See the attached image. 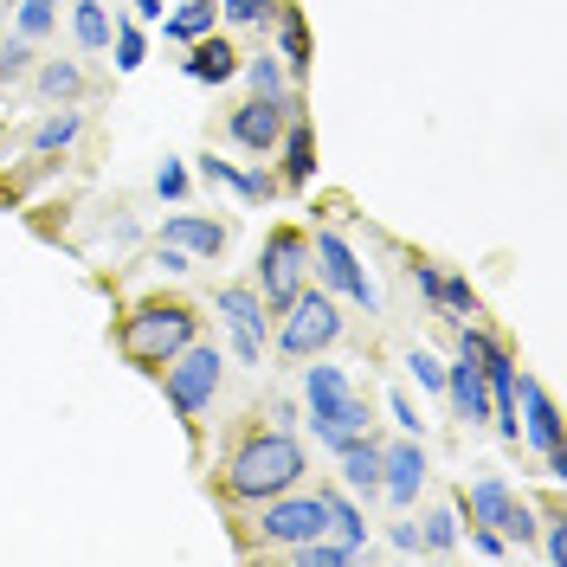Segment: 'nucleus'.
<instances>
[{
    "mask_svg": "<svg viewBox=\"0 0 567 567\" xmlns=\"http://www.w3.org/2000/svg\"><path fill=\"white\" fill-rule=\"evenodd\" d=\"M297 477H303V445H297L284 425L278 432H251L246 445L233 452V464H226V491L246 496V503L297 491Z\"/></svg>",
    "mask_w": 567,
    "mask_h": 567,
    "instance_id": "f257e3e1",
    "label": "nucleus"
},
{
    "mask_svg": "<svg viewBox=\"0 0 567 567\" xmlns=\"http://www.w3.org/2000/svg\"><path fill=\"white\" fill-rule=\"evenodd\" d=\"M303 393H310V432H317L329 452H342L349 439L368 432V400L354 393V381L342 374V368L317 361V368L303 374Z\"/></svg>",
    "mask_w": 567,
    "mask_h": 567,
    "instance_id": "f03ea898",
    "label": "nucleus"
},
{
    "mask_svg": "<svg viewBox=\"0 0 567 567\" xmlns=\"http://www.w3.org/2000/svg\"><path fill=\"white\" fill-rule=\"evenodd\" d=\"M187 342H194V310L187 303H142L136 317L123 322V354L136 368H168Z\"/></svg>",
    "mask_w": 567,
    "mask_h": 567,
    "instance_id": "7ed1b4c3",
    "label": "nucleus"
},
{
    "mask_svg": "<svg viewBox=\"0 0 567 567\" xmlns=\"http://www.w3.org/2000/svg\"><path fill=\"white\" fill-rule=\"evenodd\" d=\"M336 336H342V310H336V297H329V290H297V297L284 303L278 349L290 354V361H310V354H322Z\"/></svg>",
    "mask_w": 567,
    "mask_h": 567,
    "instance_id": "20e7f679",
    "label": "nucleus"
},
{
    "mask_svg": "<svg viewBox=\"0 0 567 567\" xmlns=\"http://www.w3.org/2000/svg\"><path fill=\"white\" fill-rule=\"evenodd\" d=\"M219 374H226L219 349H207V342H187V349L168 361V406H175L187 425H194V420H200V413L213 406V393H219Z\"/></svg>",
    "mask_w": 567,
    "mask_h": 567,
    "instance_id": "39448f33",
    "label": "nucleus"
},
{
    "mask_svg": "<svg viewBox=\"0 0 567 567\" xmlns=\"http://www.w3.org/2000/svg\"><path fill=\"white\" fill-rule=\"evenodd\" d=\"M303 271H310V239L297 226H271L265 233V251H258V290H265V303L284 310L303 290Z\"/></svg>",
    "mask_w": 567,
    "mask_h": 567,
    "instance_id": "423d86ee",
    "label": "nucleus"
},
{
    "mask_svg": "<svg viewBox=\"0 0 567 567\" xmlns=\"http://www.w3.org/2000/svg\"><path fill=\"white\" fill-rule=\"evenodd\" d=\"M458 516H471V523H484V529H496L503 542H516V548H523V542L535 535L529 503H523V496L509 491L503 477H477V484H471V491L458 496Z\"/></svg>",
    "mask_w": 567,
    "mask_h": 567,
    "instance_id": "0eeeda50",
    "label": "nucleus"
},
{
    "mask_svg": "<svg viewBox=\"0 0 567 567\" xmlns=\"http://www.w3.org/2000/svg\"><path fill=\"white\" fill-rule=\"evenodd\" d=\"M265 542H278V548H297V542H317L329 535V496H265Z\"/></svg>",
    "mask_w": 567,
    "mask_h": 567,
    "instance_id": "6e6552de",
    "label": "nucleus"
},
{
    "mask_svg": "<svg viewBox=\"0 0 567 567\" xmlns=\"http://www.w3.org/2000/svg\"><path fill=\"white\" fill-rule=\"evenodd\" d=\"M317 271L329 290H342L349 303H361V310H381V290H374V278L361 271V258H354V246L342 239V233H317Z\"/></svg>",
    "mask_w": 567,
    "mask_h": 567,
    "instance_id": "1a4fd4ad",
    "label": "nucleus"
},
{
    "mask_svg": "<svg viewBox=\"0 0 567 567\" xmlns=\"http://www.w3.org/2000/svg\"><path fill=\"white\" fill-rule=\"evenodd\" d=\"M213 310L233 322V349H239V361L258 368V361H265V297L246 290V284H226V290L213 297Z\"/></svg>",
    "mask_w": 567,
    "mask_h": 567,
    "instance_id": "9d476101",
    "label": "nucleus"
},
{
    "mask_svg": "<svg viewBox=\"0 0 567 567\" xmlns=\"http://www.w3.org/2000/svg\"><path fill=\"white\" fill-rule=\"evenodd\" d=\"M516 439H529L535 452H555L561 445V406L529 374H516Z\"/></svg>",
    "mask_w": 567,
    "mask_h": 567,
    "instance_id": "9b49d317",
    "label": "nucleus"
},
{
    "mask_svg": "<svg viewBox=\"0 0 567 567\" xmlns=\"http://www.w3.org/2000/svg\"><path fill=\"white\" fill-rule=\"evenodd\" d=\"M284 116H290L284 97H251V104H239L233 116H226V136L239 142L246 155H271L278 136H284Z\"/></svg>",
    "mask_w": 567,
    "mask_h": 567,
    "instance_id": "f8f14e48",
    "label": "nucleus"
},
{
    "mask_svg": "<svg viewBox=\"0 0 567 567\" xmlns=\"http://www.w3.org/2000/svg\"><path fill=\"white\" fill-rule=\"evenodd\" d=\"M425 477H432V464H425V452H420V439H413V432H406L400 445H388V452H381V496H393V503H413Z\"/></svg>",
    "mask_w": 567,
    "mask_h": 567,
    "instance_id": "ddd939ff",
    "label": "nucleus"
},
{
    "mask_svg": "<svg viewBox=\"0 0 567 567\" xmlns=\"http://www.w3.org/2000/svg\"><path fill=\"white\" fill-rule=\"evenodd\" d=\"M445 393H452V406H458V420L471 425H491V388H484V368L458 354L452 368H445Z\"/></svg>",
    "mask_w": 567,
    "mask_h": 567,
    "instance_id": "4468645a",
    "label": "nucleus"
},
{
    "mask_svg": "<svg viewBox=\"0 0 567 567\" xmlns=\"http://www.w3.org/2000/svg\"><path fill=\"white\" fill-rule=\"evenodd\" d=\"M162 246H181L187 258H219L226 251V226L219 219H200V213H175L162 226Z\"/></svg>",
    "mask_w": 567,
    "mask_h": 567,
    "instance_id": "2eb2a0df",
    "label": "nucleus"
},
{
    "mask_svg": "<svg viewBox=\"0 0 567 567\" xmlns=\"http://www.w3.org/2000/svg\"><path fill=\"white\" fill-rule=\"evenodd\" d=\"M181 71H187L194 84H233V78H239V52H233V39H213V33H200Z\"/></svg>",
    "mask_w": 567,
    "mask_h": 567,
    "instance_id": "dca6fc26",
    "label": "nucleus"
},
{
    "mask_svg": "<svg viewBox=\"0 0 567 567\" xmlns=\"http://www.w3.org/2000/svg\"><path fill=\"white\" fill-rule=\"evenodd\" d=\"M342 477H349L354 491H381V445H374V439H368V432H361V439H349V445H342Z\"/></svg>",
    "mask_w": 567,
    "mask_h": 567,
    "instance_id": "f3484780",
    "label": "nucleus"
},
{
    "mask_svg": "<svg viewBox=\"0 0 567 567\" xmlns=\"http://www.w3.org/2000/svg\"><path fill=\"white\" fill-rule=\"evenodd\" d=\"M213 20H219V7H213V0H181L175 13L162 20V33L181 39V45H194L200 33H213Z\"/></svg>",
    "mask_w": 567,
    "mask_h": 567,
    "instance_id": "a211bd4d",
    "label": "nucleus"
},
{
    "mask_svg": "<svg viewBox=\"0 0 567 567\" xmlns=\"http://www.w3.org/2000/svg\"><path fill=\"white\" fill-rule=\"evenodd\" d=\"M310 175H317V136H310V123H290V136H284V181L303 187Z\"/></svg>",
    "mask_w": 567,
    "mask_h": 567,
    "instance_id": "6ab92c4d",
    "label": "nucleus"
},
{
    "mask_svg": "<svg viewBox=\"0 0 567 567\" xmlns=\"http://www.w3.org/2000/svg\"><path fill=\"white\" fill-rule=\"evenodd\" d=\"M78 130H84V116L78 110H59V116H45L33 130V155H65L71 142H78Z\"/></svg>",
    "mask_w": 567,
    "mask_h": 567,
    "instance_id": "aec40b11",
    "label": "nucleus"
},
{
    "mask_svg": "<svg viewBox=\"0 0 567 567\" xmlns=\"http://www.w3.org/2000/svg\"><path fill=\"white\" fill-rule=\"evenodd\" d=\"M71 39H78L84 52H104L110 45V13L97 0H78V7H71Z\"/></svg>",
    "mask_w": 567,
    "mask_h": 567,
    "instance_id": "412c9836",
    "label": "nucleus"
},
{
    "mask_svg": "<svg viewBox=\"0 0 567 567\" xmlns=\"http://www.w3.org/2000/svg\"><path fill=\"white\" fill-rule=\"evenodd\" d=\"M278 59H290L297 71L310 65V27H303L297 7H278Z\"/></svg>",
    "mask_w": 567,
    "mask_h": 567,
    "instance_id": "4be33fe9",
    "label": "nucleus"
},
{
    "mask_svg": "<svg viewBox=\"0 0 567 567\" xmlns=\"http://www.w3.org/2000/svg\"><path fill=\"white\" fill-rule=\"evenodd\" d=\"M329 535H336L342 548H354V555L368 548V523H361V509H354L349 496H329Z\"/></svg>",
    "mask_w": 567,
    "mask_h": 567,
    "instance_id": "5701e85b",
    "label": "nucleus"
},
{
    "mask_svg": "<svg viewBox=\"0 0 567 567\" xmlns=\"http://www.w3.org/2000/svg\"><path fill=\"white\" fill-rule=\"evenodd\" d=\"M239 71H246V84L258 91V97H284V104H290V91H284V65H278V52H258V59H239Z\"/></svg>",
    "mask_w": 567,
    "mask_h": 567,
    "instance_id": "b1692460",
    "label": "nucleus"
},
{
    "mask_svg": "<svg viewBox=\"0 0 567 567\" xmlns=\"http://www.w3.org/2000/svg\"><path fill=\"white\" fill-rule=\"evenodd\" d=\"M458 509H432V516H425V529H420V548L425 555H452V548H458Z\"/></svg>",
    "mask_w": 567,
    "mask_h": 567,
    "instance_id": "393cba45",
    "label": "nucleus"
},
{
    "mask_svg": "<svg viewBox=\"0 0 567 567\" xmlns=\"http://www.w3.org/2000/svg\"><path fill=\"white\" fill-rule=\"evenodd\" d=\"M78 84H84V78H78L71 59H52V65L39 71V97H52V104H71V97H78Z\"/></svg>",
    "mask_w": 567,
    "mask_h": 567,
    "instance_id": "a878e982",
    "label": "nucleus"
},
{
    "mask_svg": "<svg viewBox=\"0 0 567 567\" xmlns=\"http://www.w3.org/2000/svg\"><path fill=\"white\" fill-rule=\"evenodd\" d=\"M290 561L297 567H349L354 561V548H342V542H297V548H290Z\"/></svg>",
    "mask_w": 567,
    "mask_h": 567,
    "instance_id": "bb28decb",
    "label": "nucleus"
},
{
    "mask_svg": "<svg viewBox=\"0 0 567 567\" xmlns=\"http://www.w3.org/2000/svg\"><path fill=\"white\" fill-rule=\"evenodd\" d=\"M110 45H116V71H136L148 59V39L142 27H110Z\"/></svg>",
    "mask_w": 567,
    "mask_h": 567,
    "instance_id": "cd10ccee",
    "label": "nucleus"
},
{
    "mask_svg": "<svg viewBox=\"0 0 567 567\" xmlns=\"http://www.w3.org/2000/svg\"><path fill=\"white\" fill-rule=\"evenodd\" d=\"M219 13H226L233 27H265V20L278 13V0H219Z\"/></svg>",
    "mask_w": 567,
    "mask_h": 567,
    "instance_id": "c85d7f7f",
    "label": "nucleus"
},
{
    "mask_svg": "<svg viewBox=\"0 0 567 567\" xmlns=\"http://www.w3.org/2000/svg\"><path fill=\"white\" fill-rule=\"evenodd\" d=\"M406 368H413V381H420V388H432V393H445V361H439V354H425V349H413V354H406Z\"/></svg>",
    "mask_w": 567,
    "mask_h": 567,
    "instance_id": "c756f323",
    "label": "nucleus"
},
{
    "mask_svg": "<svg viewBox=\"0 0 567 567\" xmlns=\"http://www.w3.org/2000/svg\"><path fill=\"white\" fill-rule=\"evenodd\" d=\"M52 33V0H20V39Z\"/></svg>",
    "mask_w": 567,
    "mask_h": 567,
    "instance_id": "7c9ffc66",
    "label": "nucleus"
},
{
    "mask_svg": "<svg viewBox=\"0 0 567 567\" xmlns=\"http://www.w3.org/2000/svg\"><path fill=\"white\" fill-rule=\"evenodd\" d=\"M439 303L471 317V310H477V297H471V278H439Z\"/></svg>",
    "mask_w": 567,
    "mask_h": 567,
    "instance_id": "2f4dec72",
    "label": "nucleus"
},
{
    "mask_svg": "<svg viewBox=\"0 0 567 567\" xmlns=\"http://www.w3.org/2000/svg\"><path fill=\"white\" fill-rule=\"evenodd\" d=\"M27 59H33V39H7V52H0V78H20V71H27Z\"/></svg>",
    "mask_w": 567,
    "mask_h": 567,
    "instance_id": "473e14b6",
    "label": "nucleus"
},
{
    "mask_svg": "<svg viewBox=\"0 0 567 567\" xmlns=\"http://www.w3.org/2000/svg\"><path fill=\"white\" fill-rule=\"evenodd\" d=\"M155 194H162V200H181V194H187V168H181V162H162V175H155Z\"/></svg>",
    "mask_w": 567,
    "mask_h": 567,
    "instance_id": "72a5a7b5",
    "label": "nucleus"
},
{
    "mask_svg": "<svg viewBox=\"0 0 567 567\" xmlns=\"http://www.w3.org/2000/svg\"><path fill=\"white\" fill-rule=\"evenodd\" d=\"M233 187L246 194L251 207H258V200H271V175H246V168H233Z\"/></svg>",
    "mask_w": 567,
    "mask_h": 567,
    "instance_id": "f704fd0d",
    "label": "nucleus"
},
{
    "mask_svg": "<svg viewBox=\"0 0 567 567\" xmlns=\"http://www.w3.org/2000/svg\"><path fill=\"white\" fill-rule=\"evenodd\" d=\"M542 529H548V561L567 567V516H548Z\"/></svg>",
    "mask_w": 567,
    "mask_h": 567,
    "instance_id": "c9c22d12",
    "label": "nucleus"
},
{
    "mask_svg": "<svg viewBox=\"0 0 567 567\" xmlns=\"http://www.w3.org/2000/svg\"><path fill=\"white\" fill-rule=\"evenodd\" d=\"M388 413H393V425H400V432H420V406H413V400H406V393H393V400H388Z\"/></svg>",
    "mask_w": 567,
    "mask_h": 567,
    "instance_id": "e433bc0d",
    "label": "nucleus"
},
{
    "mask_svg": "<svg viewBox=\"0 0 567 567\" xmlns=\"http://www.w3.org/2000/svg\"><path fill=\"white\" fill-rule=\"evenodd\" d=\"M471 542H477V555H491V561L496 555H509V542H503L496 529H484V523H471Z\"/></svg>",
    "mask_w": 567,
    "mask_h": 567,
    "instance_id": "4c0bfd02",
    "label": "nucleus"
},
{
    "mask_svg": "<svg viewBox=\"0 0 567 567\" xmlns=\"http://www.w3.org/2000/svg\"><path fill=\"white\" fill-rule=\"evenodd\" d=\"M388 542L400 548V555H420V529H413V523H393V529H388Z\"/></svg>",
    "mask_w": 567,
    "mask_h": 567,
    "instance_id": "58836bf2",
    "label": "nucleus"
},
{
    "mask_svg": "<svg viewBox=\"0 0 567 567\" xmlns=\"http://www.w3.org/2000/svg\"><path fill=\"white\" fill-rule=\"evenodd\" d=\"M413 278H420V297H425V303H439V265H413Z\"/></svg>",
    "mask_w": 567,
    "mask_h": 567,
    "instance_id": "ea45409f",
    "label": "nucleus"
},
{
    "mask_svg": "<svg viewBox=\"0 0 567 567\" xmlns=\"http://www.w3.org/2000/svg\"><path fill=\"white\" fill-rule=\"evenodd\" d=\"M155 265H162V271H175V278H181V271H187L194 258H187V251H181V246H162V258H155Z\"/></svg>",
    "mask_w": 567,
    "mask_h": 567,
    "instance_id": "a19ab883",
    "label": "nucleus"
},
{
    "mask_svg": "<svg viewBox=\"0 0 567 567\" xmlns=\"http://www.w3.org/2000/svg\"><path fill=\"white\" fill-rule=\"evenodd\" d=\"M200 175H207V181H226V187H233V162H219V155H207V162H200Z\"/></svg>",
    "mask_w": 567,
    "mask_h": 567,
    "instance_id": "79ce46f5",
    "label": "nucleus"
},
{
    "mask_svg": "<svg viewBox=\"0 0 567 567\" xmlns=\"http://www.w3.org/2000/svg\"><path fill=\"white\" fill-rule=\"evenodd\" d=\"M542 458H548V477H555V484H567V452H561V445H555V452H542Z\"/></svg>",
    "mask_w": 567,
    "mask_h": 567,
    "instance_id": "37998d69",
    "label": "nucleus"
},
{
    "mask_svg": "<svg viewBox=\"0 0 567 567\" xmlns=\"http://www.w3.org/2000/svg\"><path fill=\"white\" fill-rule=\"evenodd\" d=\"M130 7H136L142 20H162V0H130Z\"/></svg>",
    "mask_w": 567,
    "mask_h": 567,
    "instance_id": "c03bdc74",
    "label": "nucleus"
},
{
    "mask_svg": "<svg viewBox=\"0 0 567 567\" xmlns=\"http://www.w3.org/2000/svg\"><path fill=\"white\" fill-rule=\"evenodd\" d=\"M52 7H59V0H52Z\"/></svg>",
    "mask_w": 567,
    "mask_h": 567,
    "instance_id": "a18cd8bd",
    "label": "nucleus"
}]
</instances>
